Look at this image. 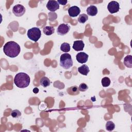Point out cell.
Segmentation results:
<instances>
[{"label":"cell","instance_id":"obj_25","mask_svg":"<svg viewBox=\"0 0 132 132\" xmlns=\"http://www.w3.org/2000/svg\"><path fill=\"white\" fill-rule=\"evenodd\" d=\"M33 92L35 93H37L39 92V89L38 88H35L34 89H33Z\"/></svg>","mask_w":132,"mask_h":132},{"label":"cell","instance_id":"obj_10","mask_svg":"<svg viewBox=\"0 0 132 132\" xmlns=\"http://www.w3.org/2000/svg\"><path fill=\"white\" fill-rule=\"evenodd\" d=\"M80 8L76 6H72L68 9V13L71 17H76L80 13Z\"/></svg>","mask_w":132,"mask_h":132},{"label":"cell","instance_id":"obj_24","mask_svg":"<svg viewBox=\"0 0 132 132\" xmlns=\"http://www.w3.org/2000/svg\"><path fill=\"white\" fill-rule=\"evenodd\" d=\"M57 2H58V3L59 4H60V5H65L67 3L68 1H67V0H66V1L58 0V1H57Z\"/></svg>","mask_w":132,"mask_h":132},{"label":"cell","instance_id":"obj_8","mask_svg":"<svg viewBox=\"0 0 132 132\" xmlns=\"http://www.w3.org/2000/svg\"><path fill=\"white\" fill-rule=\"evenodd\" d=\"M46 8L50 11L54 12L59 8V4L56 1H48L46 4Z\"/></svg>","mask_w":132,"mask_h":132},{"label":"cell","instance_id":"obj_14","mask_svg":"<svg viewBox=\"0 0 132 132\" xmlns=\"http://www.w3.org/2000/svg\"><path fill=\"white\" fill-rule=\"evenodd\" d=\"M67 92L69 94H70L71 95H76L79 93V90L78 89V88L76 86H72L69 88L67 90Z\"/></svg>","mask_w":132,"mask_h":132},{"label":"cell","instance_id":"obj_23","mask_svg":"<svg viewBox=\"0 0 132 132\" xmlns=\"http://www.w3.org/2000/svg\"><path fill=\"white\" fill-rule=\"evenodd\" d=\"M88 86L85 83L80 84L78 87V89L79 91L84 92L87 90H88Z\"/></svg>","mask_w":132,"mask_h":132},{"label":"cell","instance_id":"obj_13","mask_svg":"<svg viewBox=\"0 0 132 132\" xmlns=\"http://www.w3.org/2000/svg\"><path fill=\"white\" fill-rule=\"evenodd\" d=\"M78 72L83 75H87L89 72V68L88 66L86 64H83L82 65L78 68Z\"/></svg>","mask_w":132,"mask_h":132},{"label":"cell","instance_id":"obj_19","mask_svg":"<svg viewBox=\"0 0 132 132\" xmlns=\"http://www.w3.org/2000/svg\"><path fill=\"white\" fill-rule=\"evenodd\" d=\"M114 128H115V124L113 122L110 121L107 122L106 124V130H107L108 131H112L114 129Z\"/></svg>","mask_w":132,"mask_h":132},{"label":"cell","instance_id":"obj_2","mask_svg":"<svg viewBox=\"0 0 132 132\" xmlns=\"http://www.w3.org/2000/svg\"><path fill=\"white\" fill-rule=\"evenodd\" d=\"M30 81L29 75L24 72L18 73L14 78V84L20 88H25L27 87Z\"/></svg>","mask_w":132,"mask_h":132},{"label":"cell","instance_id":"obj_22","mask_svg":"<svg viewBox=\"0 0 132 132\" xmlns=\"http://www.w3.org/2000/svg\"><path fill=\"white\" fill-rule=\"evenodd\" d=\"M11 116L13 118H18L21 116V112L18 109H14L11 111Z\"/></svg>","mask_w":132,"mask_h":132},{"label":"cell","instance_id":"obj_21","mask_svg":"<svg viewBox=\"0 0 132 132\" xmlns=\"http://www.w3.org/2000/svg\"><path fill=\"white\" fill-rule=\"evenodd\" d=\"M102 85L104 87H108L110 84V79L107 77H105L103 78H102Z\"/></svg>","mask_w":132,"mask_h":132},{"label":"cell","instance_id":"obj_7","mask_svg":"<svg viewBox=\"0 0 132 132\" xmlns=\"http://www.w3.org/2000/svg\"><path fill=\"white\" fill-rule=\"evenodd\" d=\"M107 9L110 13H114L119 11L120 9V4L116 1H111L109 3Z\"/></svg>","mask_w":132,"mask_h":132},{"label":"cell","instance_id":"obj_3","mask_svg":"<svg viewBox=\"0 0 132 132\" xmlns=\"http://www.w3.org/2000/svg\"><path fill=\"white\" fill-rule=\"evenodd\" d=\"M60 65L64 69H69L73 66V60L70 54L65 53L60 57Z\"/></svg>","mask_w":132,"mask_h":132},{"label":"cell","instance_id":"obj_12","mask_svg":"<svg viewBox=\"0 0 132 132\" xmlns=\"http://www.w3.org/2000/svg\"><path fill=\"white\" fill-rule=\"evenodd\" d=\"M87 12L90 16H95L97 13V8L94 5H91L87 8Z\"/></svg>","mask_w":132,"mask_h":132},{"label":"cell","instance_id":"obj_5","mask_svg":"<svg viewBox=\"0 0 132 132\" xmlns=\"http://www.w3.org/2000/svg\"><path fill=\"white\" fill-rule=\"evenodd\" d=\"M25 8L21 4H17L13 6L12 8V12L16 16H21L25 12Z\"/></svg>","mask_w":132,"mask_h":132},{"label":"cell","instance_id":"obj_17","mask_svg":"<svg viewBox=\"0 0 132 132\" xmlns=\"http://www.w3.org/2000/svg\"><path fill=\"white\" fill-rule=\"evenodd\" d=\"M40 84L43 87H47L50 86L51 81L48 77L43 76L40 79Z\"/></svg>","mask_w":132,"mask_h":132},{"label":"cell","instance_id":"obj_11","mask_svg":"<svg viewBox=\"0 0 132 132\" xmlns=\"http://www.w3.org/2000/svg\"><path fill=\"white\" fill-rule=\"evenodd\" d=\"M85 46V44L82 40H76L73 43V48L75 51H82Z\"/></svg>","mask_w":132,"mask_h":132},{"label":"cell","instance_id":"obj_9","mask_svg":"<svg viewBox=\"0 0 132 132\" xmlns=\"http://www.w3.org/2000/svg\"><path fill=\"white\" fill-rule=\"evenodd\" d=\"M88 55L85 52H79L76 56V58L77 61L80 63H86L88 59Z\"/></svg>","mask_w":132,"mask_h":132},{"label":"cell","instance_id":"obj_15","mask_svg":"<svg viewBox=\"0 0 132 132\" xmlns=\"http://www.w3.org/2000/svg\"><path fill=\"white\" fill-rule=\"evenodd\" d=\"M43 33L47 36H50L54 33L55 29L52 26H46L43 28Z\"/></svg>","mask_w":132,"mask_h":132},{"label":"cell","instance_id":"obj_1","mask_svg":"<svg viewBox=\"0 0 132 132\" xmlns=\"http://www.w3.org/2000/svg\"><path fill=\"white\" fill-rule=\"evenodd\" d=\"M3 51L6 56L10 58H14L19 55L21 48L17 43L10 41L5 44L3 47Z\"/></svg>","mask_w":132,"mask_h":132},{"label":"cell","instance_id":"obj_16","mask_svg":"<svg viewBox=\"0 0 132 132\" xmlns=\"http://www.w3.org/2000/svg\"><path fill=\"white\" fill-rule=\"evenodd\" d=\"M124 65L129 68H132V56L127 55L124 59Z\"/></svg>","mask_w":132,"mask_h":132},{"label":"cell","instance_id":"obj_18","mask_svg":"<svg viewBox=\"0 0 132 132\" xmlns=\"http://www.w3.org/2000/svg\"><path fill=\"white\" fill-rule=\"evenodd\" d=\"M60 50L61 51L64 53H68L70 51V50H71L70 45L68 43L64 42L61 44L60 46Z\"/></svg>","mask_w":132,"mask_h":132},{"label":"cell","instance_id":"obj_6","mask_svg":"<svg viewBox=\"0 0 132 132\" xmlns=\"http://www.w3.org/2000/svg\"><path fill=\"white\" fill-rule=\"evenodd\" d=\"M70 30V26L68 24H61L57 29V32L58 35L63 36L66 35Z\"/></svg>","mask_w":132,"mask_h":132},{"label":"cell","instance_id":"obj_4","mask_svg":"<svg viewBox=\"0 0 132 132\" xmlns=\"http://www.w3.org/2000/svg\"><path fill=\"white\" fill-rule=\"evenodd\" d=\"M27 35L29 39L34 42H37L41 37V32L39 28L32 27L28 30Z\"/></svg>","mask_w":132,"mask_h":132},{"label":"cell","instance_id":"obj_20","mask_svg":"<svg viewBox=\"0 0 132 132\" xmlns=\"http://www.w3.org/2000/svg\"><path fill=\"white\" fill-rule=\"evenodd\" d=\"M88 20V16L85 13L80 14L78 18V22L80 23H82V24L85 23Z\"/></svg>","mask_w":132,"mask_h":132}]
</instances>
